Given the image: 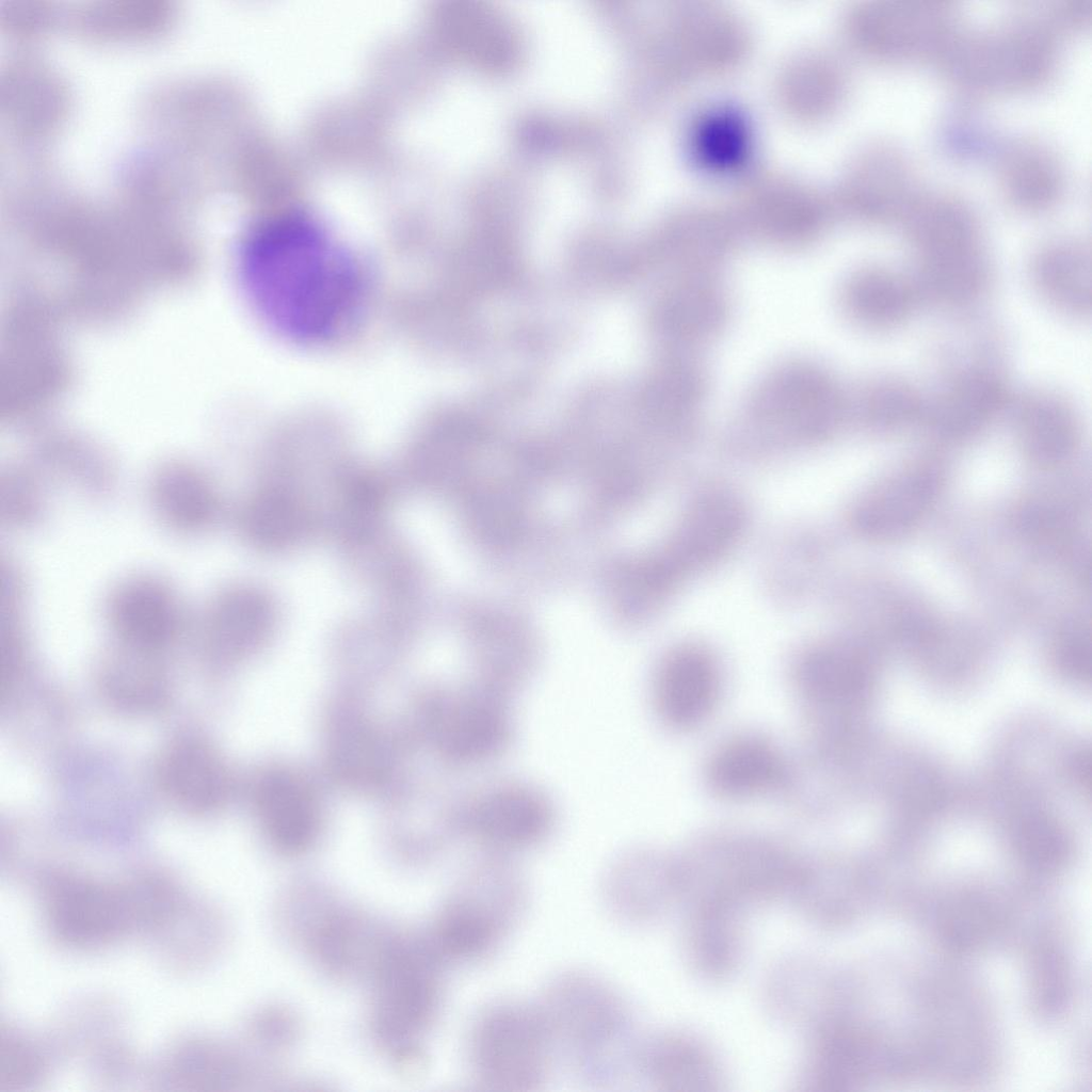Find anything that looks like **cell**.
Instances as JSON below:
<instances>
[{
  "label": "cell",
  "mask_w": 1092,
  "mask_h": 1092,
  "mask_svg": "<svg viewBox=\"0 0 1092 1092\" xmlns=\"http://www.w3.org/2000/svg\"><path fill=\"white\" fill-rule=\"evenodd\" d=\"M709 782L726 797L755 794L774 787L783 765L775 751L754 738H740L721 748L709 766Z\"/></svg>",
  "instance_id": "25"
},
{
  "label": "cell",
  "mask_w": 1092,
  "mask_h": 1092,
  "mask_svg": "<svg viewBox=\"0 0 1092 1092\" xmlns=\"http://www.w3.org/2000/svg\"><path fill=\"white\" fill-rule=\"evenodd\" d=\"M557 1056L590 1083L635 1071L640 1044L630 1006L605 978L582 969L553 976L536 1001Z\"/></svg>",
  "instance_id": "2"
},
{
  "label": "cell",
  "mask_w": 1092,
  "mask_h": 1092,
  "mask_svg": "<svg viewBox=\"0 0 1092 1092\" xmlns=\"http://www.w3.org/2000/svg\"><path fill=\"white\" fill-rule=\"evenodd\" d=\"M103 617L126 648L143 653L165 647L192 623L177 589L149 573L115 584L105 600Z\"/></svg>",
  "instance_id": "10"
},
{
  "label": "cell",
  "mask_w": 1092,
  "mask_h": 1092,
  "mask_svg": "<svg viewBox=\"0 0 1092 1092\" xmlns=\"http://www.w3.org/2000/svg\"><path fill=\"white\" fill-rule=\"evenodd\" d=\"M466 1049L473 1085L497 1092L541 1090L557 1058L536 1001L516 998L496 999L478 1010Z\"/></svg>",
  "instance_id": "4"
},
{
  "label": "cell",
  "mask_w": 1092,
  "mask_h": 1092,
  "mask_svg": "<svg viewBox=\"0 0 1092 1092\" xmlns=\"http://www.w3.org/2000/svg\"><path fill=\"white\" fill-rule=\"evenodd\" d=\"M919 302L913 279L887 269H872L860 274L849 291V305L855 318L876 330L901 326Z\"/></svg>",
  "instance_id": "26"
},
{
  "label": "cell",
  "mask_w": 1092,
  "mask_h": 1092,
  "mask_svg": "<svg viewBox=\"0 0 1092 1092\" xmlns=\"http://www.w3.org/2000/svg\"><path fill=\"white\" fill-rule=\"evenodd\" d=\"M686 906L680 947L688 969L708 983L730 980L745 957L746 911L716 902Z\"/></svg>",
  "instance_id": "14"
},
{
  "label": "cell",
  "mask_w": 1092,
  "mask_h": 1092,
  "mask_svg": "<svg viewBox=\"0 0 1092 1092\" xmlns=\"http://www.w3.org/2000/svg\"><path fill=\"white\" fill-rule=\"evenodd\" d=\"M635 1071L655 1089L716 1092L726 1083L720 1058L693 1032L669 1029L640 1041Z\"/></svg>",
  "instance_id": "15"
},
{
  "label": "cell",
  "mask_w": 1092,
  "mask_h": 1092,
  "mask_svg": "<svg viewBox=\"0 0 1092 1092\" xmlns=\"http://www.w3.org/2000/svg\"><path fill=\"white\" fill-rule=\"evenodd\" d=\"M998 179L1007 202L1026 212L1049 208L1062 189V174L1055 157L1029 141L1013 143L1003 150Z\"/></svg>",
  "instance_id": "23"
},
{
  "label": "cell",
  "mask_w": 1092,
  "mask_h": 1092,
  "mask_svg": "<svg viewBox=\"0 0 1092 1092\" xmlns=\"http://www.w3.org/2000/svg\"><path fill=\"white\" fill-rule=\"evenodd\" d=\"M557 823V807L547 791L515 778L477 787L454 810L455 830L480 852L513 857L547 841Z\"/></svg>",
  "instance_id": "7"
},
{
  "label": "cell",
  "mask_w": 1092,
  "mask_h": 1092,
  "mask_svg": "<svg viewBox=\"0 0 1092 1092\" xmlns=\"http://www.w3.org/2000/svg\"><path fill=\"white\" fill-rule=\"evenodd\" d=\"M926 410L918 389L896 376L880 380L866 400L869 422L883 431H900L925 421Z\"/></svg>",
  "instance_id": "28"
},
{
  "label": "cell",
  "mask_w": 1092,
  "mask_h": 1092,
  "mask_svg": "<svg viewBox=\"0 0 1092 1092\" xmlns=\"http://www.w3.org/2000/svg\"><path fill=\"white\" fill-rule=\"evenodd\" d=\"M864 171L860 178V209L877 221H902L920 195L904 158L894 148H881L873 152Z\"/></svg>",
  "instance_id": "27"
},
{
  "label": "cell",
  "mask_w": 1092,
  "mask_h": 1092,
  "mask_svg": "<svg viewBox=\"0 0 1092 1092\" xmlns=\"http://www.w3.org/2000/svg\"><path fill=\"white\" fill-rule=\"evenodd\" d=\"M174 764V782L177 790L192 801L198 798L200 803L218 800L224 790L225 778L219 762L203 749H191L182 752Z\"/></svg>",
  "instance_id": "30"
},
{
  "label": "cell",
  "mask_w": 1092,
  "mask_h": 1092,
  "mask_svg": "<svg viewBox=\"0 0 1092 1092\" xmlns=\"http://www.w3.org/2000/svg\"><path fill=\"white\" fill-rule=\"evenodd\" d=\"M528 904V882L513 856L480 852L440 912L438 952L464 963L488 959L517 928Z\"/></svg>",
  "instance_id": "3"
},
{
  "label": "cell",
  "mask_w": 1092,
  "mask_h": 1092,
  "mask_svg": "<svg viewBox=\"0 0 1092 1092\" xmlns=\"http://www.w3.org/2000/svg\"><path fill=\"white\" fill-rule=\"evenodd\" d=\"M716 662L702 648L686 646L671 653L657 669L653 704L660 720L671 727L701 723L711 712L719 694Z\"/></svg>",
  "instance_id": "17"
},
{
  "label": "cell",
  "mask_w": 1092,
  "mask_h": 1092,
  "mask_svg": "<svg viewBox=\"0 0 1092 1092\" xmlns=\"http://www.w3.org/2000/svg\"><path fill=\"white\" fill-rule=\"evenodd\" d=\"M933 470L917 467L870 494L857 508L856 523L871 536L888 537L909 529L931 500Z\"/></svg>",
  "instance_id": "24"
},
{
  "label": "cell",
  "mask_w": 1092,
  "mask_h": 1092,
  "mask_svg": "<svg viewBox=\"0 0 1092 1092\" xmlns=\"http://www.w3.org/2000/svg\"><path fill=\"white\" fill-rule=\"evenodd\" d=\"M842 980L822 959L789 954L776 961L762 982V1000L777 1022L812 1029L841 1014Z\"/></svg>",
  "instance_id": "11"
},
{
  "label": "cell",
  "mask_w": 1092,
  "mask_h": 1092,
  "mask_svg": "<svg viewBox=\"0 0 1092 1092\" xmlns=\"http://www.w3.org/2000/svg\"><path fill=\"white\" fill-rule=\"evenodd\" d=\"M953 10L943 2L881 1L861 9L854 33L874 59L905 64L938 61L958 30Z\"/></svg>",
  "instance_id": "9"
},
{
  "label": "cell",
  "mask_w": 1092,
  "mask_h": 1092,
  "mask_svg": "<svg viewBox=\"0 0 1092 1092\" xmlns=\"http://www.w3.org/2000/svg\"><path fill=\"white\" fill-rule=\"evenodd\" d=\"M241 271L252 302L269 325L306 343L341 333L364 294L353 256L302 215L258 226L244 242Z\"/></svg>",
  "instance_id": "1"
},
{
  "label": "cell",
  "mask_w": 1092,
  "mask_h": 1092,
  "mask_svg": "<svg viewBox=\"0 0 1092 1092\" xmlns=\"http://www.w3.org/2000/svg\"><path fill=\"white\" fill-rule=\"evenodd\" d=\"M1029 277L1035 292L1059 314L1072 319L1090 316L1091 257L1082 243L1063 240L1043 246L1032 257Z\"/></svg>",
  "instance_id": "21"
},
{
  "label": "cell",
  "mask_w": 1092,
  "mask_h": 1092,
  "mask_svg": "<svg viewBox=\"0 0 1092 1092\" xmlns=\"http://www.w3.org/2000/svg\"><path fill=\"white\" fill-rule=\"evenodd\" d=\"M903 222L917 271L986 260L977 218L953 196L920 194Z\"/></svg>",
  "instance_id": "12"
},
{
  "label": "cell",
  "mask_w": 1092,
  "mask_h": 1092,
  "mask_svg": "<svg viewBox=\"0 0 1092 1092\" xmlns=\"http://www.w3.org/2000/svg\"><path fill=\"white\" fill-rule=\"evenodd\" d=\"M741 525L737 504L723 496H713L696 503L682 520L672 548V576L710 562L736 539Z\"/></svg>",
  "instance_id": "22"
},
{
  "label": "cell",
  "mask_w": 1092,
  "mask_h": 1092,
  "mask_svg": "<svg viewBox=\"0 0 1092 1092\" xmlns=\"http://www.w3.org/2000/svg\"><path fill=\"white\" fill-rule=\"evenodd\" d=\"M1002 374L985 364L965 367L927 403L925 421L942 437L965 439L986 428L1011 403Z\"/></svg>",
  "instance_id": "16"
},
{
  "label": "cell",
  "mask_w": 1092,
  "mask_h": 1092,
  "mask_svg": "<svg viewBox=\"0 0 1092 1092\" xmlns=\"http://www.w3.org/2000/svg\"><path fill=\"white\" fill-rule=\"evenodd\" d=\"M148 500L163 528L180 536H198L212 527L220 497L211 478L187 463L157 468L148 481Z\"/></svg>",
  "instance_id": "18"
},
{
  "label": "cell",
  "mask_w": 1092,
  "mask_h": 1092,
  "mask_svg": "<svg viewBox=\"0 0 1092 1092\" xmlns=\"http://www.w3.org/2000/svg\"><path fill=\"white\" fill-rule=\"evenodd\" d=\"M512 697L477 678L434 693L427 709V724L439 757L451 767L464 769L481 768L502 758L516 734Z\"/></svg>",
  "instance_id": "6"
},
{
  "label": "cell",
  "mask_w": 1092,
  "mask_h": 1092,
  "mask_svg": "<svg viewBox=\"0 0 1092 1092\" xmlns=\"http://www.w3.org/2000/svg\"><path fill=\"white\" fill-rule=\"evenodd\" d=\"M600 888L608 912L628 925H649L682 904L677 862L646 851L617 855Z\"/></svg>",
  "instance_id": "13"
},
{
  "label": "cell",
  "mask_w": 1092,
  "mask_h": 1092,
  "mask_svg": "<svg viewBox=\"0 0 1092 1092\" xmlns=\"http://www.w3.org/2000/svg\"><path fill=\"white\" fill-rule=\"evenodd\" d=\"M1053 20L1023 19L994 28H960L938 60L957 85L974 92H1014L1040 84L1056 61Z\"/></svg>",
  "instance_id": "5"
},
{
  "label": "cell",
  "mask_w": 1092,
  "mask_h": 1092,
  "mask_svg": "<svg viewBox=\"0 0 1092 1092\" xmlns=\"http://www.w3.org/2000/svg\"><path fill=\"white\" fill-rule=\"evenodd\" d=\"M256 806L261 828L273 846L287 853L307 849L320 826L319 806L300 777L273 771L260 781Z\"/></svg>",
  "instance_id": "19"
},
{
  "label": "cell",
  "mask_w": 1092,
  "mask_h": 1092,
  "mask_svg": "<svg viewBox=\"0 0 1092 1092\" xmlns=\"http://www.w3.org/2000/svg\"><path fill=\"white\" fill-rule=\"evenodd\" d=\"M43 473L15 468L1 478V518L10 528L27 529L39 523L47 512V492Z\"/></svg>",
  "instance_id": "29"
},
{
  "label": "cell",
  "mask_w": 1092,
  "mask_h": 1092,
  "mask_svg": "<svg viewBox=\"0 0 1092 1092\" xmlns=\"http://www.w3.org/2000/svg\"><path fill=\"white\" fill-rule=\"evenodd\" d=\"M1014 427L1018 447L1034 465L1048 467L1071 456L1080 439L1074 407L1062 397L1033 390L1014 404Z\"/></svg>",
  "instance_id": "20"
},
{
  "label": "cell",
  "mask_w": 1092,
  "mask_h": 1092,
  "mask_svg": "<svg viewBox=\"0 0 1092 1092\" xmlns=\"http://www.w3.org/2000/svg\"><path fill=\"white\" fill-rule=\"evenodd\" d=\"M796 863L762 847L701 851L677 862L682 903L716 902L748 910L787 898Z\"/></svg>",
  "instance_id": "8"
}]
</instances>
